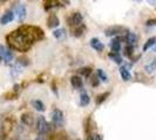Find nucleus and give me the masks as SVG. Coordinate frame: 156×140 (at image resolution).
Returning <instances> with one entry per match:
<instances>
[{
	"mask_svg": "<svg viewBox=\"0 0 156 140\" xmlns=\"http://www.w3.org/2000/svg\"><path fill=\"white\" fill-rule=\"evenodd\" d=\"M154 52L156 53V43H155V46H154Z\"/></svg>",
	"mask_w": 156,
	"mask_h": 140,
	"instance_id": "2f4dec72",
	"label": "nucleus"
},
{
	"mask_svg": "<svg viewBox=\"0 0 156 140\" xmlns=\"http://www.w3.org/2000/svg\"><path fill=\"white\" fill-rule=\"evenodd\" d=\"M37 128H38V132L40 134H46L49 131V124L47 123V120L45 119V117L40 116L38 118V123H37Z\"/></svg>",
	"mask_w": 156,
	"mask_h": 140,
	"instance_id": "7ed1b4c3",
	"label": "nucleus"
},
{
	"mask_svg": "<svg viewBox=\"0 0 156 140\" xmlns=\"http://www.w3.org/2000/svg\"><path fill=\"white\" fill-rule=\"evenodd\" d=\"M144 69H146V71H148V72H153L154 70H156V58L151 60V62L149 63V64H147L144 67Z\"/></svg>",
	"mask_w": 156,
	"mask_h": 140,
	"instance_id": "412c9836",
	"label": "nucleus"
},
{
	"mask_svg": "<svg viewBox=\"0 0 156 140\" xmlns=\"http://www.w3.org/2000/svg\"><path fill=\"white\" fill-rule=\"evenodd\" d=\"M120 75H121V77H122V79L125 82H128V81L132 79V74L129 72V70H127L126 67H121L120 68Z\"/></svg>",
	"mask_w": 156,
	"mask_h": 140,
	"instance_id": "4468645a",
	"label": "nucleus"
},
{
	"mask_svg": "<svg viewBox=\"0 0 156 140\" xmlns=\"http://www.w3.org/2000/svg\"><path fill=\"white\" fill-rule=\"evenodd\" d=\"M109 57H110V58H113V60H114V62L117 63V64H121V63H122V57H121V56H120L119 54H115V53H110Z\"/></svg>",
	"mask_w": 156,
	"mask_h": 140,
	"instance_id": "5701e85b",
	"label": "nucleus"
},
{
	"mask_svg": "<svg viewBox=\"0 0 156 140\" xmlns=\"http://www.w3.org/2000/svg\"><path fill=\"white\" fill-rule=\"evenodd\" d=\"M90 47H92L93 49H95L96 52H102V50L105 49L103 43H102L99 39H96V38H93V39L90 40Z\"/></svg>",
	"mask_w": 156,
	"mask_h": 140,
	"instance_id": "f8f14e48",
	"label": "nucleus"
},
{
	"mask_svg": "<svg viewBox=\"0 0 156 140\" xmlns=\"http://www.w3.org/2000/svg\"><path fill=\"white\" fill-rule=\"evenodd\" d=\"M109 96V92H103L101 93V95H99L98 96V98H96V104L99 105V104H102L103 102L106 101V98Z\"/></svg>",
	"mask_w": 156,
	"mask_h": 140,
	"instance_id": "4be33fe9",
	"label": "nucleus"
},
{
	"mask_svg": "<svg viewBox=\"0 0 156 140\" xmlns=\"http://www.w3.org/2000/svg\"><path fill=\"white\" fill-rule=\"evenodd\" d=\"M79 72L81 74V76H85V77H88L90 74H92V69L90 68H82V69L79 70Z\"/></svg>",
	"mask_w": 156,
	"mask_h": 140,
	"instance_id": "b1692460",
	"label": "nucleus"
},
{
	"mask_svg": "<svg viewBox=\"0 0 156 140\" xmlns=\"http://www.w3.org/2000/svg\"><path fill=\"white\" fill-rule=\"evenodd\" d=\"M80 35H82V29L81 28L75 29V36H80Z\"/></svg>",
	"mask_w": 156,
	"mask_h": 140,
	"instance_id": "7c9ffc66",
	"label": "nucleus"
},
{
	"mask_svg": "<svg viewBox=\"0 0 156 140\" xmlns=\"http://www.w3.org/2000/svg\"><path fill=\"white\" fill-rule=\"evenodd\" d=\"M60 25V20H59V18L55 15V14H51V15L48 16V19H47V26H48V28H55V27H58Z\"/></svg>",
	"mask_w": 156,
	"mask_h": 140,
	"instance_id": "9d476101",
	"label": "nucleus"
},
{
	"mask_svg": "<svg viewBox=\"0 0 156 140\" xmlns=\"http://www.w3.org/2000/svg\"><path fill=\"white\" fill-rule=\"evenodd\" d=\"M134 54V47L132 46H127V48L125 49V55L128 57H132Z\"/></svg>",
	"mask_w": 156,
	"mask_h": 140,
	"instance_id": "a878e982",
	"label": "nucleus"
},
{
	"mask_svg": "<svg viewBox=\"0 0 156 140\" xmlns=\"http://www.w3.org/2000/svg\"><path fill=\"white\" fill-rule=\"evenodd\" d=\"M37 140H47V135L46 134H40L39 137L37 138Z\"/></svg>",
	"mask_w": 156,
	"mask_h": 140,
	"instance_id": "c756f323",
	"label": "nucleus"
},
{
	"mask_svg": "<svg viewBox=\"0 0 156 140\" xmlns=\"http://www.w3.org/2000/svg\"><path fill=\"white\" fill-rule=\"evenodd\" d=\"M13 53L7 49V48H5L4 46H1L0 45V60H2V61H5V62H11V61H13Z\"/></svg>",
	"mask_w": 156,
	"mask_h": 140,
	"instance_id": "39448f33",
	"label": "nucleus"
},
{
	"mask_svg": "<svg viewBox=\"0 0 156 140\" xmlns=\"http://www.w3.org/2000/svg\"><path fill=\"white\" fill-rule=\"evenodd\" d=\"M18 64H19V65H21V67H26V65H28V64H30L28 58H26V57H20V58H18Z\"/></svg>",
	"mask_w": 156,
	"mask_h": 140,
	"instance_id": "393cba45",
	"label": "nucleus"
},
{
	"mask_svg": "<svg viewBox=\"0 0 156 140\" xmlns=\"http://www.w3.org/2000/svg\"><path fill=\"white\" fill-rule=\"evenodd\" d=\"M89 101H90V98L86 92L81 93V96H80V105L81 106H87L89 104Z\"/></svg>",
	"mask_w": 156,
	"mask_h": 140,
	"instance_id": "dca6fc26",
	"label": "nucleus"
},
{
	"mask_svg": "<svg viewBox=\"0 0 156 140\" xmlns=\"http://www.w3.org/2000/svg\"><path fill=\"white\" fill-rule=\"evenodd\" d=\"M32 105L34 106V109L37 110V111H39V112L45 111V105H44V103L41 101H33L32 102Z\"/></svg>",
	"mask_w": 156,
	"mask_h": 140,
	"instance_id": "a211bd4d",
	"label": "nucleus"
},
{
	"mask_svg": "<svg viewBox=\"0 0 156 140\" xmlns=\"http://www.w3.org/2000/svg\"><path fill=\"white\" fill-rule=\"evenodd\" d=\"M96 76H98L99 79H101L102 82H105V83L108 81V77H107L106 72H105L102 69H98V71H96Z\"/></svg>",
	"mask_w": 156,
	"mask_h": 140,
	"instance_id": "aec40b11",
	"label": "nucleus"
},
{
	"mask_svg": "<svg viewBox=\"0 0 156 140\" xmlns=\"http://www.w3.org/2000/svg\"><path fill=\"white\" fill-rule=\"evenodd\" d=\"M125 39H126V41H127V43H128V46L134 47V45L137 42V35H136L135 33L128 32V33H127V36H126Z\"/></svg>",
	"mask_w": 156,
	"mask_h": 140,
	"instance_id": "ddd939ff",
	"label": "nucleus"
},
{
	"mask_svg": "<svg viewBox=\"0 0 156 140\" xmlns=\"http://www.w3.org/2000/svg\"><path fill=\"white\" fill-rule=\"evenodd\" d=\"M155 43H156V36L148 39V41H147V42L144 43V46H143V52H147L150 47L155 46Z\"/></svg>",
	"mask_w": 156,
	"mask_h": 140,
	"instance_id": "6ab92c4d",
	"label": "nucleus"
},
{
	"mask_svg": "<svg viewBox=\"0 0 156 140\" xmlns=\"http://www.w3.org/2000/svg\"><path fill=\"white\" fill-rule=\"evenodd\" d=\"M70 83H72V85H73L74 89H81L82 85H83V81H82L81 76H79V75L72 76L70 77Z\"/></svg>",
	"mask_w": 156,
	"mask_h": 140,
	"instance_id": "9b49d317",
	"label": "nucleus"
},
{
	"mask_svg": "<svg viewBox=\"0 0 156 140\" xmlns=\"http://www.w3.org/2000/svg\"><path fill=\"white\" fill-rule=\"evenodd\" d=\"M99 82H100V79L98 78V76H95V77L92 79V84H93L94 86H96L98 84H99Z\"/></svg>",
	"mask_w": 156,
	"mask_h": 140,
	"instance_id": "c85d7f7f",
	"label": "nucleus"
},
{
	"mask_svg": "<svg viewBox=\"0 0 156 140\" xmlns=\"http://www.w3.org/2000/svg\"><path fill=\"white\" fill-rule=\"evenodd\" d=\"M126 40L125 38H116V39H113L112 42H110V48H112V52L115 53V54H119L120 49H121V41Z\"/></svg>",
	"mask_w": 156,
	"mask_h": 140,
	"instance_id": "1a4fd4ad",
	"label": "nucleus"
},
{
	"mask_svg": "<svg viewBox=\"0 0 156 140\" xmlns=\"http://www.w3.org/2000/svg\"><path fill=\"white\" fill-rule=\"evenodd\" d=\"M52 122L55 126L58 127H61L63 124V113L62 111H60L59 109H55L52 112Z\"/></svg>",
	"mask_w": 156,
	"mask_h": 140,
	"instance_id": "20e7f679",
	"label": "nucleus"
},
{
	"mask_svg": "<svg viewBox=\"0 0 156 140\" xmlns=\"http://www.w3.org/2000/svg\"><path fill=\"white\" fill-rule=\"evenodd\" d=\"M44 32L35 26H21L14 32L9 33L6 40L13 49L19 52H27L35 41L44 39Z\"/></svg>",
	"mask_w": 156,
	"mask_h": 140,
	"instance_id": "f257e3e1",
	"label": "nucleus"
},
{
	"mask_svg": "<svg viewBox=\"0 0 156 140\" xmlns=\"http://www.w3.org/2000/svg\"><path fill=\"white\" fill-rule=\"evenodd\" d=\"M147 26H156V19H150L146 22Z\"/></svg>",
	"mask_w": 156,
	"mask_h": 140,
	"instance_id": "cd10ccee",
	"label": "nucleus"
},
{
	"mask_svg": "<svg viewBox=\"0 0 156 140\" xmlns=\"http://www.w3.org/2000/svg\"><path fill=\"white\" fill-rule=\"evenodd\" d=\"M83 21V16L81 13H79V12H75V13H73L72 15L68 18V23L69 25H73V26H80L81 23Z\"/></svg>",
	"mask_w": 156,
	"mask_h": 140,
	"instance_id": "0eeeda50",
	"label": "nucleus"
},
{
	"mask_svg": "<svg viewBox=\"0 0 156 140\" xmlns=\"http://www.w3.org/2000/svg\"><path fill=\"white\" fill-rule=\"evenodd\" d=\"M53 35L55 36V39L58 40H62L66 38V31L63 28H60V29H56V31L53 32Z\"/></svg>",
	"mask_w": 156,
	"mask_h": 140,
	"instance_id": "f3484780",
	"label": "nucleus"
},
{
	"mask_svg": "<svg viewBox=\"0 0 156 140\" xmlns=\"http://www.w3.org/2000/svg\"><path fill=\"white\" fill-rule=\"evenodd\" d=\"M90 139L92 140H102V135L101 134H93V135H90Z\"/></svg>",
	"mask_w": 156,
	"mask_h": 140,
	"instance_id": "bb28decb",
	"label": "nucleus"
},
{
	"mask_svg": "<svg viewBox=\"0 0 156 140\" xmlns=\"http://www.w3.org/2000/svg\"><path fill=\"white\" fill-rule=\"evenodd\" d=\"M13 20H14V12L8 9L2 14L1 19H0V23L1 25H6V23H9L11 21H13Z\"/></svg>",
	"mask_w": 156,
	"mask_h": 140,
	"instance_id": "6e6552de",
	"label": "nucleus"
},
{
	"mask_svg": "<svg viewBox=\"0 0 156 140\" xmlns=\"http://www.w3.org/2000/svg\"><path fill=\"white\" fill-rule=\"evenodd\" d=\"M21 122H23V124L27 125V126H31L33 124V116H32L31 113H23V116H21Z\"/></svg>",
	"mask_w": 156,
	"mask_h": 140,
	"instance_id": "2eb2a0df",
	"label": "nucleus"
},
{
	"mask_svg": "<svg viewBox=\"0 0 156 140\" xmlns=\"http://www.w3.org/2000/svg\"><path fill=\"white\" fill-rule=\"evenodd\" d=\"M14 12H16L18 20L20 22H23V20H25V18H26V7H25V5L16 4V6H14Z\"/></svg>",
	"mask_w": 156,
	"mask_h": 140,
	"instance_id": "423d86ee",
	"label": "nucleus"
},
{
	"mask_svg": "<svg viewBox=\"0 0 156 140\" xmlns=\"http://www.w3.org/2000/svg\"><path fill=\"white\" fill-rule=\"evenodd\" d=\"M121 33H128V29L123 26H110L105 31L106 36H114V35L121 34Z\"/></svg>",
	"mask_w": 156,
	"mask_h": 140,
	"instance_id": "f03ea898",
	"label": "nucleus"
}]
</instances>
